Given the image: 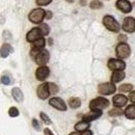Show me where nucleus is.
<instances>
[{"instance_id": "f257e3e1", "label": "nucleus", "mask_w": 135, "mask_h": 135, "mask_svg": "<svg viewBox=\"0 0 135 135\" xmlns=\"http://www.w3.org/2000/svg\"><path fill=\"white\" fill-rule=\"evenodd\" d=\"M103 24L104 26L109 30V31H112V32H118L120 30V25L118 21L110 15H107L103 18Z\"/></svg>"}, {"instance_id": "f03ea898", "label": "nucleus", "mask_w": 135, "mask_h": 135, "mask_svg": "<svg viewBox=\"0 0 135 135\" xmlns=\"http://www.w3.org/2000/svg\"><path fill=\"white\" fill-rule=\"evenodd\" d=\"M109 105V101L103 97H99V98H96L94 100H91L89 103V108L90 110H103L104 108L108 107Z\"/></svg>"}, {"instance_id": "7ed1b4c3", "label": "nucleus", "mask_w": 135, "mask_h": 135, "mask_svg": "<svg viewBox=\"0 0 135 135\" xmlns=\"http://www.w3.org/2000/svg\"><path fill=\"white\" fill-rule=\"evenodd\" d=\"M45 12L43 8H34L30 12L29 14V20L30 22H32L34 24H41L43 22V20L45 19Z\"/></svg>"}, {"instance_id": "20e7f679", "label": "nucleus", "mask_w": 135, "mask_h": 135, "mask_svg": "<svg viewBox=\"0 0 135 135\" xmlns=\"http://www.w3.org/2000/svg\"><path fill=\"white\" fill-rule=\"evenodd\" d=\"M115 53H117L118 58H120V59L128 58L131 54L130 46L127 43H119L115 48Z\"/></svg>"}, {"instance_id": "39448f33", "label": "nucleus", "mask_w": 135, "mask_h": 135, "mask_svg": "<svg viewBox=\"0 0 135 135\" xmlns=\"http://www.w3.org/2000/svg\"><path fill=\"white\" fill-rule=\"evenodd\" d=\"M117 90L115 85L111 82H105V83H101L98 87V91L99 94H101L103 96H109L114 94Z\"/></svg>"}, {"instance_id": "423d86ee", "label": "nucleus", "mask_w": 135, "mask_h": 135, "mask_svg": "<svg viewBox=\"0 0 135 135\" xmlns=\"http://www.w3.org/2000/svg\"><path fill=\"white\" fill-rule=\"evenodd\" d=\"M33 59L37 65H40V66H45V65L49 61V59H50L49 52L47 50H45V49H42V50L36 54V56L34 57Z\"/></svg>"}, {"instance_id": "0eeeda50", "label": "nucleus", "mask_w": 135, "mask_h": 135, "mask_svg": "<svg viewBox=\"0 0 135 135\" xmlns=\"http://www.w3.org/2000/svg\"><path fill=\"white\" fill-rule=\"evenodd\" d=\"M107 66H108V69L111 71H124L126 68V64L122 59L111 58L108 60Z\"/></svg>"}, {"instance_id": "6e6552de", "label": "nucleus", "mask_w": 135, "mask_h": 135, "mask_svg": "<svg viewBox=\"0 0 135 135\" xmlns=\"http://www.w3.org/2000/svg\"><path fill=\"white\" fill-rule=\"evenodd\" d=\"M50 75V70L46 66H41L35 71V77L40 81H45Z\"/></svg>"}, {"instance_id": "1a4fd4ad", "label": "nucleus", "mask_w": 135, "mask_h": 135, "mask_svg": "<svg viewBox=\"0 0 135 135\" xmlns=\"http://www.w3.org/2000/svg\"><path fill=\"white\" fill-rule=\"evenodd\" d=\"M49 104L53 108L57 109V110H60V111H66L67 110V105L65 101L60 98H57V97H54V98H51L49 100Z\"/></svg>"}, {"instance_id": "9d476101", "label": "nucleus", "mask_w": 135, "mask_h": 135, "mask_svg": "<svg viewBox=\"0 0 135 135\" xmlns=\"http://www.w3.org/2000/svg\"><path fill=\"white\" fill-rule=\"evenodd\" d=\"M123 29L126 32H134L135 31V20L133 17H127L125 18L124 23H123Z\"/></svg>"}, {"instance_id": "9b49d317", "label": "nucleus", "mask_w": 135, "mask_h": 135, "mask_svg": "<svg viewBox=\"0 0 135 135\" xmlns=\"http://www.w3.org/2000/svg\"><path fill=\"white\" fill-rule=\"evenodd\" d=\"M37 96L40 99L42 100H46L49 96H50V91H49V86H48V83H42L37 87Z\"/></svg>"}, {"instance_id": "f8f14e48", "label": "nucleus", "mask_w": 135, "mask_h": 135, "mask_svg": "<svg viewBox=\"0 0 135 135\" xmlns=\"http://www.w3.org/2000/svg\"><path fill=\"white\" fill-rule=\"evenodd\" d=\"M117 7L122 13H125V14H128L132 11V4L128 0H118Z\"/></svg>"}, {"instance_id": "ddd939ff", "label": "nucleus", "mask_w": 135, "mask_h": 135, "mask_svg": "<svg viewBox=\"0 0 135 135\" xmlns=\"http://www.w3.org/2000/svg\"><path fill=\"white\" fill-rule=\"evenodd\" d=\"M112 102H113V105H114L115 107L120 108V107H123V106H125V105L127 104L128 99H127L126 96H124V95H122V94H118V95L113 97Z\"/></svg>"}, {"instance_id": "4468645a", "label": "nucleus", "mask_w": 135, "mask_h": 135, "mask_svg": "<svg viewBox=\"0 0 135 135\" xmlns=\"http://www.w3.org/2000/svg\"><path fill=\"white\" fill-rule=\"evenodd\" d=\"M40 37H43V36H42L41 32H40L38 28H36V27L32 28V29L27 33V35H26V40H27V42H29V43H33L34 41L38 40Z\"/></svg>"}, {"instance_id": "2eb2a0df", "label": "nucleus", "mask_w": 135, "mask_h": 135, "mask_svg": "<svg viewBox=\"0 0 135 135\" xmlns=\"http://www.w3.org/2000/svg\"><path fill=\"white\" fill-rule=\"evenodd\" d=\"M102 115V111L101 110H91L89 113L85 114L82 117V120L86 122V123H89L91 120H95L97 118H99Z\"/></svg>"}, {"instance_id": "dca6fc26", "label": "nucleus", "mask_w": 135, "mask_h": 135, "mask_svg": "<svg viewBox=\"0 0 135 135\" xmlns=\"http://www.w3.org/2000/svg\"><path fill=\"white\" fill-rule=\"evenodd\" d=\"M12 52H14V48H13L9 44L5 43V44L2 45V47H1V49H0V55H1V57L6 58Z\"/></svg>"}, {"instance_id": "f3484780", "label": "nucleus", "mask_w": 135, "mask_h": 135, "mask_svg": "<svg viewBox=\"0 0 135 135\" xmlns=\"http://www.w3.org/2000/svg\"><path fill=\"white\" fill-rule=\"evenodd\" d=\"M125 72L124 71H114L112 76H111V83H118L119 81H122L125 78Z\"/></svg>"}, {"instance_id": "a211bd4d", "label": "nucleus", "mask_w": 135, "mask_h": 135, "mask_svg": "<svg viewBox=\"0 0 135 135\" xmlns=\"http://www.w3.org/2000/svg\"><path fill=\"white\" fill-rule=\"evenodd\" d=\"M12 95H13V97H14V99L16 100L17 102H22L23 101V93H22V90L19 88V87H14L13 89H12Z\"/></svg>"}, {"instance_id": "6ab92c4d", "label": "nucleus", "mask_w": 135, "mask_h": 135, "mask_svg": "<svg viewBox=\"0 0 135 135\" xmlns=\"http://www.w3.org/2000/svg\"><path fill=\"white\" fill-rule=\"evenodd\" d=\"M124 113H125V115H126L127 118H129V119H134L135 118V105L134 104L128 106V107L126 108V110H125Z\"/></svg>"}, {"instance_id": "aec40b11", "label": "nucleus", "mask_w": 135, "mask_h": 135, "mask_svg": "<svg viewBox=\"0 0 135 135\" xmlns=\"http://www.w3.org/2000/svg\"><path fill=\"white\" fill-rule=\"evenodd\" d=\"M89 128V123H86V122H79L75 125V130L78 131V132H83L86 131L87 129Z\"/></svg>"}, {"instance_id": "412c9836", "label": "nucleus", "mask_w": 135, "mask_h": 135, "mask_svg": "<svg viewBox=\"0 0 135 135\" xmlns=\"http://www.w3.org/2000/svg\"><path fill=\"white\" fill-rule=\"evenodd\" d=\"M37 28H38L40 32L42 34V36L48 35V34L50 33V27H49V25H47L46 23H41L40 27H37Z\"/></svg>"}, {"instance_id": "4be33fe9", "label": "nucleus", "mask_w": 135, "mask_h": 135, "mask_svg": "<svg viewBox=\"0 0 135 135\" xmlns=\"http://www.w3.org/2000/svg\"><path fill=\"white\" fill-rule=\"evenodd\" d=\"M69 105L71 108L73 109H76V108H79L81 106V100L79 98H71L69 100Z\"/></svg>"}, {"instance_id": "5701e85b", "label": "nucleus", "mask_w": 135, "mask_h": 135, "mask_svg": "<svg viewBox=\"0 0 135 135\" xmlns=\"http://www.w3.org/2000/svg\"><path fill=\"white\" fill-rule=\"evenodd\" d=\"M45 45H46V41H45V38L44 37H40L38 40H36V41H34L33 43H32V48H35V49H43L44 47H45Z\"/></svg>"}, {"instance_id": "b1692460", "label": "nucleus", "mask_w": 135, "mask_h": 135, "mask_svg": "<svg viewBox=\"0 0 135 135\" xmlns=\"http://www.w3.org/2000/svg\"><path fill=\"white\" fill-rule=\"evenodd\" d=\"M133 88H134V86L132 84H129V83H125V84H122L119 86V90L120 91H123V93H130V91H132L133 90Z\"/></svg>"}, {"instance_id": "393cba45", "label": "nucleus", "mask_w": 135, "mask_h": 135, "mask_svg": "<svg viewBox=\"0 0 135 135\" xmlns=\"http://www.w3.org/2000/svg\"><path fill=\"white\" fill-rule=\"evenodd\" d=\"M89 6H90L91 9H100L103 7V3L99 0H94L89 3Z\"/></svg>"}, {"instance_id": "a878e982", "label": "nucleus", "mask_w": 135, "mask_h": 135, "mask_svg": "<svg viewBox=\"0 0 135 135\" xmlns=\"http://www.w3.org/2000/svg\"><path fill=\"white\" fill-rule=\"evenodd\" d=\"M108 113H109L110 117H119V115H122L124 112H123V110L119 109V108H114V109H111Z\"/></svg>"}, {"instance_id": "bb28decb", "label": "nucleus", "mask_w": 135, "mask_h": 135, "mask_svg": "<svg viewBox=\"0 0 135 135\" xmlns=\"http://www.w3.org/2000/svg\"><path fill=\"white\" fill-rule=\"evenodd\" d=\"M8 114L12 118H17L18 115H19V110H18L17 107H11L8 109Z\"/></svg>"}, {"instance_id": "cd10ccee", "label": "nucleus", "mask_w": 135, "mask_h": 135, "mask_svg": "<svg viewBox=\"0 0 135 135\" xmlns=\"http://www.w3.org/2000/svg\"><path fill=\"white\" fill-rule=\"evenodd\" d=\"M41 118H42V120H43L45 124H47V125H51V124H52L51 118H49L45 112H41Z\"/></svg>"}, {"instance_id": "c85d7f7f", "label": "nucleus", "mask_w": 135, "mask_h": 135, "mask_svg": "<svg viewBox=\"0 0 135 135\" xmlns=\"http://www.w3.org/2000/svg\"><path fill=\"white\" fill-rule=\"evenodd\" d=\"M48 86H49V91H50V95H54L58 91V87L57 85L54 84V83H48Z\"/></svg>"}, {"instance_id": "c756f323", "label": "nucleus", "mask_w": 135, "mask_h": 135, "mask_svg": "<svg viewBox=\"0 0 135 135\" xmlns=\"http://www.w3.org/2000/svg\"><path fill=\"white\" fill-rule=\"evenodd\" d=\"M1 83H2V84H5V85H9L11 83H12V79H11V77L7 76V75H3V76L1 77Z\"/></svg>"}, {"instance_id": "7c9ffc66", "label": "nucleus", "mask_w": 135, "mask_h": 135, "mask_svg": "<svg viewBox=\"0 0 135 135\" xmlns=\"http://www.w3.org/2000/svg\"><path fill=\"white\" fill-rule=\"evenodd\" d=\"M51 1H52V0H36V4H37V5H42V6H44V5H48V4H50Z\"/></svg>"}, {"instance_id": "2f4dec72", "label": "nucleus", "mask_w": 135, "mask_h": 135, "mask_svg": "<svg viewBox=\"0 0 135 135\" xmlns=\"http://www.w3.org/2000/svg\"><path fill=\"white\" fill-rule=\"evenodd\" d=\"M32 126H33V128L35 129V130L40 131L41 126H40V124H38V122H37V119H36V118H33V119H32Z\"/></svg>"}, {"instance_id": "473e14b6", "label": "nucleus", "mask_w": 135, "mask_h": 135, "mask_svg": "<svg viewBox=\"0 0 135 135\" xmlns=\"http://www.w3.org/2000/svg\"><path fill=\"white\" fill-rule=\"evenodd\" d=\"M52 12L51 11H47V12H45V18L47 19V20H50L51 18H52Z\"/></svg>"}, {"instance_id": "72a5a7b5", "label": "nucleus", "mask_w": 135, "mask_h": 135, "mask_svg": "<svg viewBox=\"0 0 135 135\" xmlns=\"http://www.w3.org/2000/svg\"><path fill=\"white\" fill-rule=\"evenodd\" d=\"M118 40H119V42H120V43H125V42L127 41V36H126V35H124V34H120V35L118 36Z\"/></svg>"}, {"instance_id": "f704fd0d", "label": "nucleus", "mask_w": 135, "mask_h": 135, "mask_svg": "<svg viewBox=\"0 0 135 135\" xmlns=\"http://www.w3.org/2000/svg\"><path fill=\"white\" fill-rule=\"evenodd\" d=\"M129 98H130V100H131V102H132V103H134V102H135V93H134V90H132V91L130 93Z\"/></svg>"}, {"instance_id": "c9c22d12", "label": "nucleus", "mask_w": 135, "mask_h": 135, "mask_svg": "<svg viewBox=\"0 0 135 135\" xmlns=\"http://www.w3.org/2000/svg\"><path fill=\"white\" fill-rule=\"evenodd\" d=\"M44 134L45 135H54L52 132H51L50 129H48V128H46V129H44Z\"/></svg>"}, {"instance_id": "e433bc0d", "label": "nucleus", "mask_w": 135, "mask_h": 135, "mask_svg": "<svg viewBox=\"0 0 135 135\" xmlns=\"http://www.w3.org/2000/svg\"><path fill=\"white\" fill-rule=\"evenodd\" d=\"M80 135H93V133L90 131L86 130V131H83V132H80Z\"/></svg>"}, {"instance_id": "4c0bfd02", "label": "nucleus", "mask_w": 135, "mask_h": 135, "mask_svg": "<svg viewBox=\"0 0 135 135\" xmlns=\"http://www.w3.org/2000/svg\"><path fill=\"white\" fill-rule=\"evenodd\" d=\"M70 135H80V132H78V131H75V132H73V133H71Z\"/></svg>"}, {"instance_id": "58836bf2", "label": "nucleus", "mask_w": 135, "mask_h": 135, "mask_svg": "<svg viewBox=\"0 0 135 135\" xmlns=\"http://www.w3.org/2000/svg\"><path fill=\"white\" fill-rule=\"evenodd\" d=\"M52 43H53V41H52V38H49V45H52Z\"/></svg>"}, {"instance_id": "ea45409f", "label": "nucleus", "mask_w": 135, "mask_h": 135, "mask_svg": "<svg viewBox=\"0 0 135 135\" xmlns=\"http://www.w3.org/2000/svg\"><path fill=\"white\" fill-rule=\"evenodd\" d=\"M67 1H69V2H73L74 0H67Z\"/></svg>"}]
</instances>
